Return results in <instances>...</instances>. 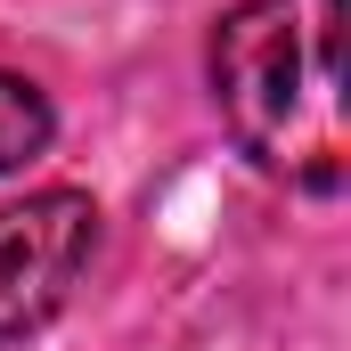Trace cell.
Returning <instances> with one entry per match:
<instances>
[{"instance_id":"obj_1","label":"cell","mask_w":351,"mask_h":351,"mask_svg":"<svg viewBox=\"0 0 351 351\" xmlns=\"http://www.w3.org/2000/svg\"><path fill=\"white\" fill-rule=\"evenodd\" d=\"M229 139L302 196L343 188V0H237L204 49Z\"/></svg>"},{"instance_id":"obj_2","label":"cell","mask_w":351,"mask_h":351,"mask_svg":"<svg viewBox=\"0 0 351 351\" xmlns=\"http://www.w3.org/2000/svg\"><path fill=\"white\" fill-rule=\"evenodd\" d=\"M98 262V204L82 188H33L0 204V351L33 343Z\"/></svg>"},{"instance_id":"obj_3","label":"cell","mask_w":351,"mask_h":351,"mask_svg":"<svg viewBox=\"0 0 351 351\" xmlns=\"http://www.w3.org/2000/svg\"><path fill=\"white\" fill-rule=\"evenodd\" d=\"M58 139V114H49V98L25 82V74H0V180L25 172L41 147Z\"/></svg>"}]
</instances>
